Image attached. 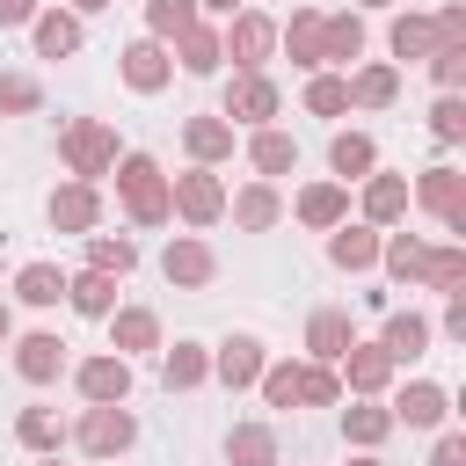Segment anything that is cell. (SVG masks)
I'll return each instance as SVG.
<instances>
[{
  "mask_svg": "<svg viewBox=\"0 0 466 466\" xmlns=\"http://www.w3.org/2000/svg\"><path fill=\"white\" fill-rule=\"evenodd\" d=\"M109 175H116V204H124V218H131V226H146V233H153V226H167V218H175V211H167V167H160L153 153L124 146Z\"/></svg>",
  "mask_w": 466,
  "mask_h": 466,
  "instance_id": "obj_1",
  "label": "cell"
},
{
  "mask_svg": "<svg viewBox=\"0 0 466 466\" xmlns=\"http://www.w3.org/2000/svg\"><path fill=\"white\" fill-rule=\"evenodd\" d=\"M116 124L109 116H73L66 131H58V160H66V175L73 182H102L109 167H116Z\"/></svg>",
  "mask_w": 466,
  "mask_h": 466,
  "instance_id": "obj_2",
  "label": "cell"
},
{
  "mask_svg": "<svg viewBox=\"0 0 466 466\" xmlns=\"http://www.w3.org/2000/svg\"><path fill=\"white\" fill-rule=\"evenodd\" d=\"M80 459H95V466H116L131 444H138V415H131V400H116V408H80V422H73V437H66Z\"/></svg>",
  "mask_w": 466,
  "mask_h": 466,
  "instance_id": "obj_3",
  "label": "cell"
},
{
  "mask_svg": "<svg viewBox=\"0 0 466 466\" xmlns=\"http://www.w3.org/2000/svg\"><path fill=\"white\" fill-rule=\"evenodd\" d=\"M408 204L415 211H430L451 240H466V175L451 167V160H437V167H422L415 182H408Z\"/></svg>",
  "mask_w": 466,
  "mask_h": 466,
  "instance_id": "obj_4",
  "label": "cell"
},
{
  "mask_svg": "<svg viewBox=\"0 0 466 466\" xmlns=\"http://www.w3.org/2000/svg\"><path fill=\"white\" fill-rule=\"evenodd\" d=\"M218 44H226L233 73H269V58H277V15L240 7V15H226V22H218Z\"/></svg>",
  "mask_w": 466,
  "mask_h": 466,
  "instance_id": "obj_5",
  "label": "cell"
},
{
  "mask_svg": "<svg viewBox=\"0 0 466 466\" xmlns=\"http://www.w3.org/2000/svg\"><path fill=\"white\" fill-rule=\"evenodd\" d=\"M167 211H175L189 233L218 226V218H226V182H218V167H182V175H167Z\"/></svg>",
  "mask_w": 466,
  "mask_h": 466,
  "instance_id": "obj_6",
  "label": "cell"
},
{
  "mask_svg": "<svg viewBox=\"0 0 466 466\" xmlns=\"http://www.w3.org/2000/svg\"><path fill=\"white\" fill-rule=\"evenodd\" d=\"M277 109H284V87L269 73H233L226 95H218V116L233 131H262V124H277Z\"/></svg>",
  "mask_w": 466,
  "mask_h": 466,
  "instance_id": "obj_7",
  "label": "cell"
},
{
  "mask_svg": "<svg viewBox=\"0 0 466 466\" xmlns=\"http://www.w3.org/2000/svg\"><path fill=\"white\" fill-rule=\"evenodd\" d=\"M66 379H73V393H80L87 408H116V400H131V357H116V350H95V357L66 364Z\"/></svg>",
  "mask_w": 466,
  "mask_h": 466,
  "instance_id": "obj_8",
  "label": "cell"
},
{
  "mask_svg": "<svg viewBox=\"0 0 466 466\" xmlns=\"http://www.w3.org/2000/svg\"><path fill=\"white\" fill-rule=\"evenodd\" d=\"M386 415H393V430H444L451 422V386H437V379L386 386Z\"/></svg>",
  "mask_w": 466,
  "mask_h": 466,
  "instance_id": "obj_9",
  "label": "cell"
},
{
  "mask_svg": "<svg viewBox=\"0 0 466 466\" xmlns=\"http://www.w3.org/2000/svg\"><path fill=\"white\" fill-rule=\"evenodd\" d=\"M160 277H167L175 291H204V284H218V248H211L204 233H167Z\"/></svg>",
  "mask_w": 466,
  "mask_h": 466,
  "instance_id": "obj_10",
  "label": "cell"
},
{
  "mask_svg": "<svg viewBox=\"0 0 466 466\" xmlns=\"http://www.w3.org/2000/svg\"><path fill=\"white\" fill-rule=\"evenodd\" d=\"M335 379H342V400H386V386L400 379V364L379 342H350L342 364H335Z\"/></svg>",
  "mask_w": 466,
  "mask_h": 466,
  "instance_id": "obj_11",
  "label": "cell"
},
{
  "mask_svg": "<svg viewBox=\"0 0 466 466\" xmlns=\"http://www.w3.org/2000/svg\"><path fill=\"white\" fill-rule=\"evenodd\" d=\"M44 218H51V233H73V240H87L95 226H102V182H58L51 197H44Z\"/></svg>",
  "mask_w": 466,
  "mask_h": 466,
  "instance_id": "obj_12",
  "label": "cell"
},
{
  "mask_svg": "<svg viewBox=\"0 0 466 466\" xmlns=\"http://www.w3.org/2000/svg\"><path fill=\"white\" fill-rule=\"evenodd\" d=\"M262 364H269V342L248 335V328H233L226 342H211V379H218L226 393H248V386L262 379Z\"/></svg>",
  "mask_w": 466,
  "mask_h": 466,
  "instance_id": "obj_13",
  "label": "cell"
},
{
  "mask_svg": "<svg viewBox=\"0 0 466 466\" xmlns=\"http://www.w3.org/2000/svg\"><path fill=\"white\" fill-rule=\"evenodd\" d=\"M7 350H15V379H22V386H58V379H66V364H73V357H66V342H58L51 328L15 335Z\"/></svg>",
  "mask_w": 466,
  "mask_h": 466,
  "instance_id": "obj_14",
  "label": "cell"
},
{
  "mask_svg": "<svg viewBox=\"0 0 466 466\" xmlns=\"http://www.w3.org/2000/svg\"><path fill=\"white\" fill-rule=\"evenodd\" d=\"M320 15L328 7H291L277 22V58H291L299 73H328V51H320Z\"/></svg>",
  "mask_w": 466,
  "mask_h": 466,
  "instance_id": "obj_15",
  "label": "cell"
},
{
  "mask_svg": "<svg viewBox=\"0 0 466 466\" xmlns=\"http://www.w3.org/2000/svg\"><path fill=\"white\" fill-rule=\"evenodd\" d=\"M116 80H124L131 95H160V87L175 80V58H167V44H153V36H131V44L116 51Z\"/></svg>",
  "mask_w": 466,
  "mask_h": 466,
  "instance_id": "obj_16",
  "label": "cell"
},
{
  "mask_svg": "<svg viewBox=\"0 0 466 466\" xmlns=\"http://www.w3.org/2000/svg\"><path fill=\"white\" fill-rule=\"evenodd\" d=\"M226 218H233L240 233H277V226H284V189L255 175V182L226 189Z\"/></svg>",
  "mask_w": 466,
  "mask_h": 466,
  "instance_id": "obj_17",
  "label": "cell"
},
{
  "mask_svg": "<svg viewBox=\"0 0 466 466\" xmlns=\"http://www.w3.org/2000/svg\"><path fill=\"white\" fill-rule=\"evenodd\" d=\"M80 44H87V22H80L73 7L44 0V7H36V22H29V51H36V58H73Z\"/></svg>",
  "mask_w": 466,
  "mask_h": 466,
  "instance_id": "obj_18",
  "label": "cell"
},
{
  "mask_svg": "<svg viewBox=\"0 0 466 466\" xmlns=\"http://www.w3.org/2000/svg\"><path fill=\"white\" fill-rule=\"evenodd\" d=\"M233 124L218 116V109H197V116H182V153H189V167H226L233 160Z\"/></svg>",
  "mask_w": 466,
  "mask_h": 466,
  "instance_id": "obj_19",
  "label": "cell"
},
{
  "mask_svg": "<svg viewBox=\"0 0 466 466\" xmlns=\"http://www.w3.org/2000/svg\"><path fill=\"white\" fill-rule=\"evenodd\" d=\"M357 189H364V197H357V218H364V226L393 233V226L408 218V175H386V167H371Z\"/></svg>",
  "mask_w": 466,
  "mask_h": 466,
  "instance_id": "obj_20",
  "label": "cell"
},
{
  "mask_svg": "<svg viewBox=\"0 0 466 466\" xmlns=\"http://www.w3.org/2000/svg\"><path fill=\"white\" fill-rule=\"evenodd\" d=\"M291 218H299L306 233H335V226L350 218V189H342V182H328V175H313V182H299Z\"/></svg>",
  "mask_w": 466,
  "mask_h": 466,
  "instance_id": "obj_21",
  "label": "cell"
},
{
  "mask_svg": "<svg viewBox=\"0 0 466 466\" xmlns=\"http://www.w3.org/2000/svg\"><path fill=\"white\" fill-rule=\"evenodd\" d=\"M393 364H415V357H430V342H437V328H430V313H415V306H393L386 320H379V335H371Z\"/></svg>",
  "mask_w": 466,
  "mask_h": 466,
  "instance_id": "obj_22",
  "label": "cell"
},
{
  "mask_svg": "<svg viewBox=\"0 0 466 466\" xmlns=\"http://www.w3.org/2000/svg\"><path fill=\"white\" fill-rule=\"evenodd\" d=\"M218 459H226V466H277V459H284V444H277V422H269V415H248V422H233V430L218 437Z\"/></svg>",
  "mask_w": 466,
  "mask_h": 466,
  "instance_id": "obj_23",
  "label": "cell"
},
{
  "mask_svg": "<svg viewBox=\"0 0 466 466\" xmlns=\"http://www.w3.org/2000/svg\"><path fill=\"white\" fill-rule=\"evenodd\" d=\"M167 58H175V73H189V80H211V73H226V44H218V22H189V29L167 44Z\"/></svg>",
  "mask_w": 466,
  "mask_h": 466,
  "instance_id": "obj_24",
  "label": "cell"
},
{
  "mask_svg": "<svg viewBox=\"0 0 466 466\" xmlns=\"http://www.w3.org/2000/svg\"><path fill=\"white\" fill-rule=\"evenodd\" d=\"M350 342H357L350 306H313V313H306V364H342Z\"/></svg>",
  "mask_w": 466,
  "mask_h": 466,
  "instance_id": "obj_25",
  "label": "cell"
},
{
  "mask_svg": "<svg viewBox=\"0 0 466 466\" xmlns=\"http://www.w3.org/2000/svg\"><path fill=\"white\" fill-rule=\"evenodd\" d=\"M204 379H211V342H197V335L160 342V386L167 393H197Z\"/></svg>",
  "mask_w": 466,
  "mask_h": 466,
  "instance_id": "obj_26",
  "label": "cell"
},
{
  "mask_svg": "<svg viewBox=\"0 0 466 466\" xmlns=\"http://www.w3.org/2000/svg\"><path fill=\"white\" fill-rule=\"evenodd\" d=\"M364 44H371V29H364V15H357V7L320 15V51H328V73H350V66L364 58Z\"/></svg>",
  "mask_w": 466,
  "mask_h": 466,
  "instance_id": "obj_27",
  "label": "cell"
},
{
  "mask_svg": "<svg viewBox=\"0 0 466 466\" xmlns=\"http://www.w3.org/2000/svg\"><path fill=\"white\" fill-rule=\"evenodd\" d=\"M430 51H437L430 15L422 7H393V22H386V66H422Z\"/></svg>",
  "mask_w": 466,
  "mask_h": 466,
  "instance_id": "obj_28",
  "label": "cell"
},
{
  "mask_svg": "<svg viewBox=\"0 0 466 466\" xmlns=\"http://www.w3.org/2000/svg\"><path fill=\"white\" fill-rule=\"evenodd\" d=\"M342 80H350V109H393L400 102V66H386V58H357Z\"/></svg>",
  "mask_w": 466,
  "mask_h": 466,
  "instance_id": "obj_29",
  "label": "cell"
},
{
  "mask_svg": "<svg viewBox=\"0 0 466 466\" xmlns=\"http://www.w3.org/2000/svg\"><path fill=\"white\" fill-rule=\"evenodd\" d=\"M328 262H335L342 277H364V269H379V226H364V218H342V226L328 233Z\"/></svg>",
  "mask_w": 466,
  "mask_h": 466,
  "instance_id": "obj_30",
  "label": "cell"
},
{
  "mask_svg": "<svg viewBox=\"0 0 466 466\" xmlns=\"http://www.w3.org/2000/svg\"><path fill=\"white\" fill-rule=\"evenodd\" d=\"M102 328H109V350L116 357H153L160 350V313L153 306H116Z\"/></svg>",
  "mask_w": 466,
  "mask_h": 466,
  "instance_id": "obj_31",
  "label": "cell"
},
{
  "mask_svg": "<svg viewBox=\"0 0 466 466\" xmlns=\"http://www.w3.org/2000/svg\"><path fill=\"white\" fill-rule=\"evenodd\" d=\"M371 167H379V138H371V131H335V138H328V182L350 189V182H364Z\"/></svg>",
  "mask_w": 466,
  "mask_h": 466,
  "instance_id": "obj_32",
  "label": "cell"
},
{
  "mask_svg": "<svg viewBox=\"0 0 466 466\" xmlns=\"http://www.w3.org/2000/svg\"><path fill=\"white\" fill-rule=\"evenodd\" d=\"M422 262H430V240H422V233H379V269H386V284L422 291Z\"/></svg>",
  "mask_w": 466,
  "mask_h": 466,
  "instance_id": "obj_33",
  "label": "cell"
},
{
  "mask_svg": "<svg viewBox=\"0 0 466 466\" xmlns=\"http://www.w3.org/2000/svg\"><path fill=\"white\" fill-rule=\"evenodd\" d=\"M248 167H255L262 182L291 175V167H299V138H291L284 124H262V131H248Z\"/></svg>",
  "mask_w": 466,
  "mask_h": 466,
  "instance_id": "obj_34",
  "label": "cell"
},
{
  "mask_svg": "<svg viewBox=\"0 0 466 466\" xmlns=\"http://www.w3.org/2000/svg\"><path fill=\"white\" fill-rule=\"evenodd\" d=\"M66 306H73L80 320H109L124 299H116V277H102V269H66Z\"/></svg>",
  "mask_w": 466,
  "mask_h": 466,
  "instance_id": "obj_35",
  "label": "cell"
},
{
  "mask_svg": "<svg viewBox=\"0 0 466 466\" xmlns=\"http://www.w3.org/2000/svg\"><path fill=\"white\" fill-rule=\"evenodd\" d=\"M66 437H73V422H66L58 408H22V415H15V444H22L29 459H51V451H66Z\"/></svg>",
  "mask_w": 466,
  "mask_h": 466,
  "instance_id": "obj_36",
  "label": "cell"
},
{
  "mask_svg": "<svg viewBox=\"0 0 466 466\" xmlns=\"http://www.w3.org/2000/svg\"><path fill=\"white\" fill-rule=\"evenodd\" d=\"M80 255H87L80 269H102V277H116V284L138 269V240H131V233H102V226H95V233L80 240Z\"/></svg>",
  "mask_w": 466,
  "mask_h": 466,
  "instance_id": "obj_37",
  "label": "cell"
},
{
  "mask_svg": "<svg viewBox=\"0 0 466 466\" xmlns=\"http://www.w3.org/2000/svg\"><path fill=\"white\" fill-rule=\"evenodd\" d=\"M386 437H393L386 400H350V408H342V444H350V451H379Z\"/></svg>",
  "mask_w": 466,
  "mask_h": 466,
  "instance_id": "obj_38",
  "label": "cell"
},
{
  "mask_svg": "<svg viewBox=\"0 0 466 466\" xmlns=\"http://www.w3.org/2000/svg\"><path fill=\"white\" fill-rule=\"evenodd\" d=\"M422 291H444V299H459V291H466V240H430Z\"/></svg>",
  "mask_w": 466,
  "mask_h": 466,
  "instance_id": "obj_39",
  "label": "cell"
},
{
  "mask_svg": "<svg viewBox=\"0 0 466 466\" xmlns=\"http://www.w3.org/2000/svg\"><path fill=\"white\" fill-rule=\"evenodd\" d=\"M15 299H22V306H36V313H44V306H58V299H66V269H58V262H44V255H36V262H22V269H15Z\"/></svg>",
  "mask_w": 466,
  "mask_h": 466,
  "instance_id": "obj_40",
  "label": "cell"
},
{
  "mask_svg": "<svg viewBox=\"0 0 466 466\" xmlns=\"http://www.w3.org/2000/svg\"><path fill=\"white\" fill-rule=\"evenodd\" d=\"M299 386H306V357H269L262 379H255L262 408H299Z\"/></svg>",
  "mask_w": 466,
  "mask_h": 466,
  "instance_id": "obj_41",
  "label": "cell"
},
{
  "mask_svg": "<svg viewBox=\"0 0 466 466\" xmlns=\"http://www.w3.org/2000/svg\"><path fill=\"white\" fill-rule=\"evenodd\" d=\"M299 102H306V116H328L335 124V116H350V80L342 73H306V95Z\"/></svg>",
  "mask_w": 466,
  "mask_h": 466,
  "instance_id": "obj_42",
  "label": "cell"
},
{
  "mask_svg": "<svg viewBox=\"0 0 466 466\" xmlns=\"http://www.w3.org/2000/svg\"><path fill=\"white\" fill-rule=\"evenodd\" d=\"M189 22H204L197 0H146V36H153V44H175Z\"/></svg>",
  "mask_w": 466,
  "mask_h": 466,
  "instance_id": "obj_43",
  "label": "cell"
},
{
  "mask_svg": "<svg viewBox=\"0 0 466 466\" xmlns=\"http://www.w3.org/2000/svg\"><path fill=\"white\" fill-rule=\"evenodd\" d=\"M44 109V80L36 73H0V116H36Z\"/></svg>",
  "mask_w": 466,
  "mask_h": 466,
  "instance_id": "obj_44",
  "label": "cell"
},
{
  "mask_svg": "<svg viewBox=\"0 0 466 466\" xmlns=\"http://www.w3.org/2000/svg\"><path fill=\"white\" fill-rule=\"evenodd\" d=\"M430 138L437 146H466V95H437L430 102Z\"/></svg>",
  "mask_w": 466,
  "mask_h": 466,
  "instance_id": "obj_45",
  "label": "cell"
},
{
  "mask_svg": "<svg viewBox=\"0 0 466 466\" xmlns=\"http://www.w3.org/2000/svg\"><path fill=\"white\" fill-rule=\"evenodd\" d=\"M422 66H430L437 95H459V87H466V44H437V51L422 58Z\"/></svg>",
  "mask_w": 466,
  "mask_h": 466,
  "instance_id": "obj_46",
  "label": "cell"
},
{
  "mask_svg": "<svg viewBox=\"0 0 466 466\" xmlns=\"http://www.w3.org/2000/svg\"><path fill=\"white\" fill-rule=\"evenodd\" d=\"M299 408H342V379H335V364H306Z\"/></svg>",
  "mask_w": 466,
  "mask_h": 466,
  "instance_id": "obj_47",
  "label": "cell"
},
{
  "mask_svg": "<svg viewBox=\"0 0 466 466\" xmlns=\"http://www.w3.org/2000/svg\"><path fill=\"white\" fill-rule=\"evenodd\" d=\"M430 29H437V44H466V0H437Z\"/></svg>",
  "mask_w": 466,
  "mask_h": 466,
  "instance_id": "obj_48",
  "label": "cell"
},
{
  "mask_svg": "<svg viewBox=\"0 0 466 466\" xmlns=\"http://www.w3.org/2000/svg\"><path fill=\"white\" fill-rule=\"evenodd\" d=\"M430 328H437L444 342H466V291H459V299H444V313H437Z\"/></svg>",
  "mask_w": 466,
  "mask_h": 466,
  "instance_id": "obj_49",
  "label": "cell"
},
{
  "mask_svg": "<svg viewBox=\"0 0 466 466\" xmlns=\"http://www.w3.org/2000/svg\"><path fill=\"white\" fill-rule=\"evenodd\" d=\"M430 466H466V430H437V444H430Z\"/></svg>",
  "mask_w": 466,
  "mask_h": 466,
  "instance_id": "obj_50",
  "label": "cell"
},
{
  "mask_svg": "<svg viewBox=\"0 0 466 466\" xmlns=\"http://www.w3.org/2000/svg\"><path fill=\"white\" fill-rule=\"evenodd\" d=\"M44 0H0V29H29Z\"/></svg>",
  "mask_w": 466,
  "mask_h": 466,
  "instance_id": "obj_51",
  "label": "cell"
},
{
  "mask_svg": "<svg viewBox=\"0 0 466 466\" xmlns=\"http://www.w3.org/2000/svg\"><path fill=\"white\" fill-rule=\"evenodd\" d=\"M240 7H248V0H197V15H204V22H226V15H240Z\"/></svg>",
  "mask_w": 466,
  "mask_h": 466,
  "instance_id": "obj_52",
  "label": "cell"
},
{
  "mask_svg": "<svg viewBox=\"0 0 466 466\" xmlns=\"http://www.w3.org/2000/svg\"><path fill=\"white\" fill-rule=\"evenodd\" d=\"M58 7H73V15L87 22V15H102V7H116V0H58Z\"/></svg>",
  "mask_w": 466,
  "mask_h": 466,
  "instance_id": "obj_53",
  "label": "cell"
},
{
  "mask_svg": "<svg viewBox=\"0 0 466 466\" xmlns=\"http://www.w3.org/2000/svg\"><path fill=\"white\" fill-rule=\"evenodd\" d=\"M7 342H15V306L0 299V350H7Z\"/></svg>",
  "mask_w": 466,
  "mask_h": 466,
  "instance_id": "obj_54",
  "label": "cell"
},
{
  "mask_svg": "<svg viewBox=\"0 0 466 466\" xmlns=\"http://www.w3.org/2000/svg\"><path fill=\"white\" fill-rule=\"evenodd\" d=\"M400 0H357V15H393Z\"/></svg>",
  "mask_w": 466,
  "mask_h": 466,
  "instance_id": "obj_55",
  "label": "cell"
},
{
  "mask_svg": "<svg viewBox=\"0 0 466 466\" xmlns=\"http://www.w3.org/2000/svg\"><path fill=\"white\" fill-rule=\"evenodd\" d=\"M350 466H386V459L379 451H350Z\"/></svg>",
  "mask_w": 466,
  "mask_h": 466,
  "instance_id": "obj_56",
  "label": "cell"
},
{
  "mask_svg": "<svg viewBox=\"0 0 466 466\" xmlns=\"http://www.w3.org/2000/svg\"><path fill=\"white\" fill-rule=\"evenodd\" d=\"M36 466H58V451H51V459H36Z\"/></svg>",
  "mask_w": 466,
  "mask_h": 466,
  "instance_id": "obj_57",
  "label": "cell"
}]
</instances>
